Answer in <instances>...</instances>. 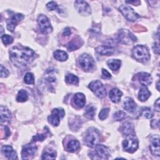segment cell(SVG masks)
I'll return each mask as SVG.
<instances>
[{
    "label": "cell",
    "instance_id": "1",
    "mask_svg": "<svg viewBox=\"0 0 160 160\" xmlns=\"http://www.w3.org/2000/svg\"><path fill=\"white\" fill-rule=\"evenodd\" d=\"M9 58L17 67H24L29 64L35 58L36 54L28 47L17 45L12 47L9 51Z\"/></svg>",
    "mask_w": 160,
    "mask_h": 160
},
{
    "label": "cell",
    "instance_id": "2",
    "mask_svg": "<svg viewBox=\"0 0 160 160\" xmlns=\"http://www.w3.org/2000/svg\"><path fill=\"white\" fill-rule=\"evenodd\" d=\"M100 141V134L98 130L94 128H90L88 129L84 141L86 146L90 148H94L99 144Z\"/></svg>",
    "mask_w": 160,
    "mask_h": 160
},
{
    "label": "cell",
    "instance_id": "3",
    "mask_svg": "<svg viewBox=\"0 0 160 160\" xmlns=\"http://www.w3.org/2000/svg\"><path fill=\"white\" fill-rule=\"evenodd\" d=\"M132 54L136 60L141 62H146L150 59L149 50L147 47L143 45H137L134 47Z\"/></svg>",
    "mask_w": 160,
    "mask_h": 160
},
{
    "label": "cell",
    "instance_id": "4",
    "mask_svg": "<svg viewBox=\"0 0 160 160\" xmlns=\"http://www.w3.org/2000/svg\"><path fill=\"white\" fill-rule=\"evenodd\" d=\"M94 151L91 152L89 156L92 159H108L110 156L109 149L102 144H97Z\"/></svg>",
    "mask_w": 160,
    "mask_h": 160
},
{
    "label": "cell",
    "instance_id": "5",
    "mask_svg": "<svg viewBox=\"0 0 160 160\" xmlns=\"http://www.w3.org/2000/svg\"><path fill=\"white\" fill-rule=\"evenodd\" d=\"M122 147L126 152L129 153L135 152L138 148V141L135 134L126 136V139L122 142Z\"/></svg>",
    "mask_w": 160,
    "mask_h": 160
},
{
    "label": "cell",
    "instance_id": "6",
    "mask_svg": "<svg viewBox=\"0 0 160 160\" xmlns=\"http://www.w3.org/2000/svg\"><path fill=\"white\" fill-rule=\"evenodd\" d=\"M78 63L80 67L86 71L92 70L95 65L93 58L88 54H82L78 59Z\"/></svg>",
    "mask_w": 160,
    "mask_h": 160
},
{
    "label": "cell",
    "instance_id": "7",
    "mask_svg": "<svg viewBox=\"0 0 160 160\" xmlns=\"http://www.w3.org/2000/svg\"><path fill=\"white\" fill-rule=\"evenodd\" d=\"M88 88L99 98H103L106 96V88L100 81L96 80L91 82L88 86Z\"/></svg>",
    "mask_w": 160,
    "mask_h": 160
},
{
    "label": "cell",
    "instance_id": "8",
    "mask_svg": "<svg viewBox=\"0 0 160 160\" xmlns=\"http://www.w3.org/2000/svg\"><path fill=\"white\" fill-rule=\"evenodd\" d=\"M118 39L125 44H130L137 41L136 36L128 29H121L118 35Z\"/></svg>",
    "mask_w": 160,
    "mask_h": 160
},
{
    "label": "cell",
    "instance_id": "9",
    "mask_svg": "<svg viewBox=\"0 0 160 160\" xmlns=\"http://www.w3.org/2000/svg\"><path fill=\"white\" fill-rule=\"evenodd\" d=\"M65 114V112L62 108H55L52 111L51 114L48 117V122L54 126H58Z\"/></svg>",
    "mask_w": 160,
    "mask_h": 160
},
{
    "label": "cell",
    "instance_id": "10",
    "mask_svg": "<svg viewBox=\"0 0 160 160\" xmlns=\"http://www.w3.org/2000/svg\"><path fill=\"white\" fill-rule=\"evenodd\" d=\"M119 11L122 15L129 21H135L140 18L139 15L137 14L133 9L128 5H121L119 8Z\"/></svg>",
    "mask_w": 160,
    "mask_h": 160
},
{
    "label": "cell",
    "instance_id": "11",
    "mask_svg": "<svg viewBox=\"0 0 160 160\" xmlns=\"http://www.w3.org/2000/svg\"><path fill=\"white\" fill-rule=\"evenodd\" d=\"M38 22L41 31L43 34H49L52 32V28L48 17L44 14H40L38 18Z\"/></svg>",
    "mask_w": 160,
    "mask_h": 160
},
{
    "label": "cell",
    "instance_id": "12",
    "mask_svg": "<svg viewBox=\"0 0 160 160\" xmlns=\"http://www.w3.org/2000/svg\"><path fill=\"white\" fill-rule=\"evenodd\" d=\"M37 146L34 144H28L23 146L22 149V158L23 159H29L33 157L37 152Z\"/></svg>",
    "mask_w": 160,
    "mask_h": 160
},
{
    "label": "cell",
    "instance_id": "13",
    "mask_svg": "<svg viewBox=\"0 0 160 160\" xmlns=\"http://www.w3.org/2000/svg\"><path fill=\"white\" fill-rule=\"evenodd\" d=\"M74 6L79 13L83 16H88L91 13V9L89 4L84 1H76Z\"/></svg>",
    "mask_w": 160,
    "mask_h": 160
},
{
    "label": "cell",
    "instance_id": "14",
    "mask_svg": "<svg viewBox=\"0 0 160 160\" xmlns=\"http://www.w3.org/2000/svg\"><path fill=\"white\" fill-rule=\"evenodd\" d=\"M24 15L21 13H17L11 16L7 21V29L9 31H13L16 25L24 18Z\"/></svg>",
    "mask_w": 160,
    "mask_h": 160
},
{
    "label": "cell",
    "instance_id": "15",
    "mask_svg": "<svg viewBox=\"0 0 160 160\" xmlns=\"http://www.w3.org/2000/svg\"><path fill=\"white\" fill-rule=\"evenodd\" d=\"M96 51L101 55L111 56L114 52V48L112 44L101 45L96 48Z\"/></svg>",
    "mask_w": 160,
    "mask_h": 160
},
{
    "label": "cell",
    "instance_id": "16",
    "mask_svg": "<svg viewBox=\"0 0 160 160\" xmlns=\"http://www.w3.org/2000/svg\"><path fill=\"white\" fill-rule=\"evenodd\" d=\"M138 78L139 83L143 86H147L152 83V79L151 76L145 72H141L138 74Z\"/></svg>",
    "mask_w": 160,
    "mask_h": 160
},
{
    "label": "cell",
    "instance_id": "17",
    "mask_svg": "<svg viewBox=\"0 0 160 160\" xmlns=\"http://www.w3.org/2000/svg\"><path fill=\"white\" fill-rule=\"evenodd\" d=\"M2 152L8 159H16L18 158L17 152L12 148L8 145L3 146L1 148Z\"/></svg>",
    "mask_w": 160,
    "mask_h": 160
},
{
    "label": "cell",
    "instance_id": "18",
    "mask_svg": "<svg viewBox=\"0 0 160 160\" xmlns=\"http://www.w3.org/2000/svg\"><path fill=\"white\" fill-rule=\"evenodd\" d=\"M11 118V114L9 110L5 106H1V124L9 122Z\"/></svg>",
    "mask_w": 160,
    "mask_h": 160
},
{
    "label": "cell",
    "instance_id": "19",
    "mask_svg": "<svg viewBox=\"0 0 160 160\" xmlns=\"http://www.w3.org/2000/svg\"><path fill=\"white\" fill-rule=\"evenodd\" d=\"M123 108L129 112H134L137 109V105L132 98H126L123 102Z\"/></svg>",
    "mask_w": 160,
    "mask_h": 160
},
{
    "label": "cell",
    "instance_id": "20",
    "mask_svg": "<svg viewBox=\"0 0 160 160\" xmlns=\"http://www.w3.org/2000/svg\"><path fill=\"white\" fill-rule=\"evenodd\" d=\"M149 149L153 156H159V138H155L151 140Z\"/></svg>",
    "mask_w": 160,
    "mask_h": 160
},
{
    "label": "cell",
    "instance_id": "21",
    "mask_svg": "<svg viewBox=\"0 0 160 160\" xmlns=\"http://www.w3.org/2000/svg\"><path fill=\"white\" fill-rule=\"evenodd\" d=\"M73 101L75 105L79 108H82L84 106L86 103V98L84 94L81 92H78L74 94L73 98Z\"/></svg>",
    "mask_w": 160,
    "mask_h": 160
},
{
    "label": "cell",
    "instance_id": "22",
    "mask_svg": "<svg viewBox=\"0 0 160 160\" xmlns=\"http://www.w3.org/2000/svg\"><path fill=\"white\" fill-rule=\"evenodd\" d=\"M122 95V92L118 88H113L109 92V98L111 101L114 103H118L119 102Z\"/></svg>",
    "mask_w": 160,
    "mask_h": 160
},
{
    "label": "cell",
    "instance_id": "23",
    "mask_svg": "<svg viewBox=\"0 0 160 160\" xmlns=\"http://www.w3.org/2000/svg\"><path fill=\"white\" fill-rule=\"evenodd\" d=\"M83 42L82 41V39H81L79 38H74L72 40H71L67 45V49L69 51H74L76 50L77 49H78L79 48H80V46L82 44Z\"/></svg>",
    "mask_w": 160,
    "mask_h": 160
},
{
    "label": "cell",
    "instance_id": "24",
    "mask_svg": "<svg viewBox=\"0 0 160 160\" xmlns=\"http://www.w3.org/2000/svg\"><path fill=\"white\" fill-rule=\"evenodd\" d=\"M121 131L126 136L135 134L134 127L132 124L129 122H126L124 124H122V126L121 127Z\"/></svg>",
    "mask_w": 160,
    "mask_h": 160
},
{
    "label": "cell",
    "instance_id": "25",
    "mask_svg": "<svg viewBox=\"0 0 160 160\" xmlns=\"http://www.w3.org/2000/svg\"><path fill=\"white\" fill-rule=\"evenodd\" d=\"M151 95V92L148 90L146 86H143L141 88L138 92V99L141 101H146Z\"/></svg>",
    "mask_w": 160,
    "mask_h": 160
},
{
    "label": "cell",
    "instance_id": "26",
    "mask_svg": "<svg viewBox=\"0 0 160 160\" xmlns=\"http://www.w3.org/2000/svg\"><path fill=\"white\" fill-rule=\"evenodd\" d=\"M80 148V143L76 139L70 140L67 144V149L70 152H74Z\"/></svg>",
    "mask_w": 160,
    "mask_h": 160
},
{
    "label": "cell",
    "instance_id": "27",
    "mask_svg": "<svg viewBox=\"0 0 160 160\" xmlns=\"http://www.w3.org/2000/svg\"><path fill=\"white\" fill-rule=\"evenodd\" d=\"M54 58L59 61H64L66 60H67L68 58V55L67 54L66 52L62 51V50H59V49H57L56 50L54 53Z\"/></svg>",
    "mask_w": 160,
    "mask_h": 160
},
{
    "label": "cell",
    "instance_id": "28",
    "mask_svg": "<svg viewBox=\"0 0 160 160\" xmlns=\"http://www.w3.org/2000/svg\"><path fill=\"white\" fill-rule=\"evenodd\" d=\"M108 65L109 68L112 71H118L121 67V61L119 59H112L108 61Z\"/></svg>",
    "mask_w": 160,
    "mask_h": 160
},
{
    "label": "cell",
    "instance_id": "29",
    "mask_svg": "<svg viewBox=\"0 0 160 160\" xmlns=\"http://www.w3.org/2000/svg\"><path fill=\"white\" fill-rule=\"evenodd\" d=\"M28 99V94L26 91L24 89H21L20 91H19L16 97L17 101L20 102H23L26 101Z\"/></svg>",
    "mask_w": 160,
    "mask_h": 160
},
{
    "label": "cell",
    "instance_id": "30",
    "mask_svg": "<svg viewBox=\"0 0 160 160\" xmlns=\"http://www.w3.org/2000/svg\"><path fill=\"white\" fill-rule=\"evenodd\" d=\"M65 80L68 83L71 84H77L79 82V78L78 76L71 73H68L66 75Z\"/></svg>",
    "mask_w": 160,
    "mask_h": 160
},
{
    "label": "cell",
    "instance_id": "31",
    "mask_svg": "<svg viewBox=\"0 0 160 160\" xmlns=\"http://www.w3.org/2000/svg\"><path fill=\"white\" fill-rule=\"evenodd\" d=\"M96 111L95 108L92 106H88L84 112V116L88 119H92L95 115Z\"/></svg>",
    "mask_w": 160,
    "mask_h": 160
},
{
    "label": "cell",
    "instance_id": "32",
    "mask_svg": "<svg viewBox=\"0 0 160 160\" xmlns=\"http://www.w3.org/2000/svg\"><path fill=\"white\" fill-rule=\"evenodd\" d=\"M56 157V152L54 151H46L42 154V159H54Z\"/></svg>",
    "mask_w": 160,
    "mask_h": 160
},
{
    "label": "cell",
    "instance_id": "33",
    "mask_svg": "<svg viewBox=\"0 0 160 160\" xmlns=\"http://www.w3.org/2000/svg\"><path fill=\"white\" fill-rule=\"evenodd\" d=\"M141 114L148 118V119H150L151 118H152L153 116V112L151 111V109L148 108V107H145V108H142L141 109Z\"/></svg>",
    "mask_w": 160,
    "mask_h": 160
},
{
    "label": "cell",
    "instance_id": "34",
    "mask_svg": "<svg viewBox=\"0 0 160 160\" xmlns=\"http://www.w3.org/2000/svg\"><path fill=\"white\" fill-rule=\"evenodd\" d=\"M24 81L27 84H32L34 83V77L32 73L27 72L24 78Z\"/></svg>",
    "mask_w": 160,
    "mask_h": 160
},
{
    "label": "cell",
    "instance_id": "35",
    "mask_svg": "<svg viewBox=\"0 0 160 160\" xmlns=\"http://www.w3.org/2000/svg\"><path fill=\"white\" fill-rule=\"evenodd\" d=\"M2 41L4 45H9L13 42V38L8 34H4L1 37Z\"/></svg>",
    "mask_w": 160,
    "mask_h": 160
},
{
    "label": "cell",
    "instance_id": "36",
    "mask_svg": "<svg viewBox=\"0 0 160 160\" xmlns=\"http://www.w3.org/2000/svg\"><path fill=\"white\" fill-rule=\"evenodd\" d=\"M126 116V114L125 112H124L122 111H118L114 114L113 118L116 121H121L125 119Z\"/></svg>",
    "mask_w": 160,
    "mask_h": 160
},
{
    "label": "cell",
    "instance_id": "37",
    "mask_svg": "<svg viewBox=\"0 0 160 160\" xmlns=\"http://www.w3.org/2000/svg\"><path fill=\"white\" fill-rule=\"evenodd\" d=\"M109 112V108H104L102 109L99 114V118L101 119V120H104L105 119L107 118L108 116V113Z\"/></svg>",
    "mask_w": 160,
    "mask_h": 160
},
{
    "label": "cell",
    "instance_id": "38",
    "mask_svg": "<svg viewBox=\"0 0 160 160\" xmlns=\"http://www.w3.org/2000/svg\"><path fill=\"white\" fill-rule=\"evenodd\" d=\"M46 138V135L44 134H38L32 137V139L34 141H42Z\"/></svg>",
    "mask_w": 160,
    "mask_h": 160
},
{
    "label": "cell",
    "instance_id": "39",
    "mask_svg": "<svg viewBox=\"0 0 160 160\" xmlns=\"http://www.w3.org/2000/svg\"><path fill=\"white\" fill-rule=\"evenodd\" d=\"M46 7L49 10L53 11V10H55L58 8V4L54 1H50L46 4Z\"/></svg>",
    "mask_w": 160,
    "mask_h": 160
},
{
    "label": "cell",
    "instance_id": "40",
    "mask_svg": "<svg viewBox=\"0 0 160 160\" xmlns=\"http://www.w3.org/2000/svg\"><path fill=\"white\" fill-rule=\"evenodd\" d=\"M9 72L8 71V70L1 64V77L6 78L9 76Z\"/></svg>",
    "mask_w": 160,
    "mask_h": 160
},
{
    "label": "cell",
    "instance_id": "41",
    "mask_svg": "<svg viewBox=\"0 0 160 160\" xmlns=\"http://www.w3.org/2000/svg\"><path fill=\"white\" fill-rule=\"evenodd\" d=\"M102 76L103 78L105 79H110L111 78V74L106 69H102Z\"/></svg>",
    "mask_w": 160,
    "mask_h": 160
},
{
    "label": "cell",
    "instance_id": "42",
    "mask_svg": "<svg viewBox=\"0 0 160 160\" xmlns=\"http://www.w3.org/2000/svg\"><path fill=\"white\" fill-rule=\"evenodd\" d=\"M63 35L65 36H70L71 34V30L69 28L67 27L64 29V31H63Z\"/></svg>",
    "mask_w": 160,
    "mask_h": 160
},
{
    "label": "cell",
    "instance_id": "43",
    "mask_svg": "<svg viewBox=\"0 0 160 160\" xmlns=\"http://www.w3.org/2000/svg\"><path fill=\"white\" fill-rule=\"evenodd\" d=\"M151 127L152 128H157L159 127V121L158 120H156V119H154L151 121Z\"/></svg>",
    "mask_w": 160,
    "mask_h": 160
},
{
    "label": "cell",
    "instance_id": "44",
    "mask_svg": "<svg viewBox=\"0 0 160 160\" xmlns=\"http://www.w3.org/2000/svg\"><path fill=\"white\" fill-rule=\"evenodd\" d=\"M153 50H154V52L158 54H159V44L158 43H156L155 42L154 44V46H153Z\"/></svg>",
    "mask_w": 160,
    "mask_h": 160
},
{
    "label": "cell",
    "instance_id": "45",
    "mask_svg": "<svg viewBox=\"0 0 160 160\" xmlns=\"http://www.w3.org/2000/svg\"><path fill=\"white\" fill-rule=\"evenodd\" d=\"M154 108L156 111H159V98H158L154 103Z\"/></svg>",
    "mask_w": 160,
    "mask_h": 160
},
{
    "label": "cell",
    "instance_id": "46",
    "mask_svg": "<svg viewBox=\"0 0 160 160\" xmlns=\"http://www.w3.org/2000/svg\"><path fill=\"white\" fill-rule=\"evenodd\" d=\"M4 129H5V138L6 139V138H8V137L10 135L11 132H10V131H9L8 127L5 126V127H4Z\"/></svg>",
    "mask_w": 160,
    "mask_h": 160
},
{
    "label": "cell",
    "instance_id": "47",
    "mask_svg": "<svg viewBox=\"0 0 160 160\" xmlns=\"http://www.w3.org/2000/svg\"><path fill=\"white\" fill-rule=\"evenodd\" d=\"M158 86H159V81L158 82V83H157V89H158V90H159V88H158Z\"/></svg>",
    "mask_w": 160,
    "mask_h": 160
}]
</instances>
